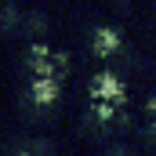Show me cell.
Returning a JSON list of instances; mask_svg holds the SVG:
<instances>
[{"label":"cell","instance_id":"obj_1","mask_svg":"<svg viewBox=\"0 0 156 156\" xmlns=\"http://www.w3.org/2000/svg\"><path fill=\"white\" fill-rule=\"evenodd\" d=\"M94 94L98 98H109V102H123V83H120L113 73H102V76H94Z\"/></svg>","mask_w":156,"mask_h":156},{"label":"cell","instance_id":"obj_3","mask_svg":"<svg viewBox=\"0 0 156 156\" xmlns=\"http://www.w3.org/2000/svg\"><path fill=\"white\" fill-rule=\"evenodd\" d=\"M33 94H37V102H51V98H55V83H51V80H44V83H37V91H33Z\"/></svg>","mask_w":156,"mask_h":156},{"label":"cell","instance_id":"obj_2","mask_svg":"<svg viewBox=\"0 0 156 156\" xmlns=\"http://www.w3.org/2000/svg\"><path fill=\"white\" fill-rule=\"evenodd\" d=\"M116 47H120V37L113 29H98V33H94V51H98V55H113Z\"/></svg>","mask_w":156,"mask_h":156}]
</instances>
